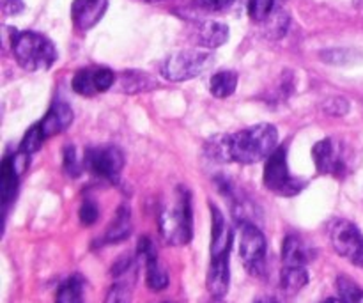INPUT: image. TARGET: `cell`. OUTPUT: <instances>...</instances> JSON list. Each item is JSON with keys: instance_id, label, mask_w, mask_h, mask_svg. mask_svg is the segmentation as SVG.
Masks as SVG:
<instances>
[{"instance_id": "obj_1", "label": "cell", "mask_w": 363, "mask_h": 303, "mask_svg": "<svg viewBox=\"0 0 363 303\" xmlns=\"http://www.w3.org/2000/svg\"><path fill=\"white\" fill-rule=\"evenodd\" d=\"M279 131L273 124L262 123L245 128L236 133L215 135L206 142V153L209 158L218 162H236L241 165H252L268 156L279 148Z\"/></svg>"}, {"instance_id": "obj_2", "label": "cell", "mask_w": 363, "mask_h": 303, "mask_svg": "<svg viewBox=\"0 0 363 303\" xmlns=\"http://www.w3.org/2000/svg\"><path fill=\"white\" fill-rule=\"evenodd\" d=\"M160 234L163 240L176 247L188 245L194 238V209L190 190L177 187L172 202L160 213Z\"/></svg>"}, {"instance_id": "obj_3", "label": "cell", "mask_w": 363, "mask_h": 303, "mask_svg": "<svg viewBox=\"0 0 363 303\" xmlns=\"http://www.w3.org/2000/svg\"><path fill=\"white\" fill-rule=\"evenodd\" d=\"M13 53L16 62L25 71H46L57 60V50L46 35L34 31H23L13 34Z\"/></svg>"}, {"instance_id": "obj_4", "label": "cell", "mask_w": 363, "mask_h": 303, "mask_svg": "<svg viewBox=\"0 0 363 303\" xmlns=\"http://www.w3.org/2000/svg\"><path fill=\"white\" fill-rule=\"evenodd\" d=\"M264 187L273 194L280 197H294L305 188V181L298 180L289 172L287 167V149L277 148L272 155L268 156L264 165Z\"/></svg>"}, {"instance_id": "obj_5", "label": "cell", "mask_w": 363, "mask_h": 303, "mask_svg": "<svg viewBox=\"0 0 363 303\" xmlns=\"http://www.w3.org/2000/svg\"><path fill=\"white\" fill-rule=\"evenodd\" d=\"M213 55L201 50H181L170 53L162 64V75L170 82H186L208 71L213 64Z\"/></svg>"}, {"instance_id": "obj_6", "label": "cell", "mask_w": 363, "mask_h": 303, "mask_svg": "<svg viewBox=\"0 0 363 303\" xmlns=\"http://www.w3.org/2000/svg\"><path fill=\"white\" fill-rule=\"evenodd\" d=\"M330 240L333 250L351 265L363 268V234L350 220L337 219L330 227Z\"/></svg>"}, {"instance_id": "obj_7", "label": "cell", "mask_w": 363, "mask_h": 303, "mask_svg": "<svg viewBox=\"0 0 363 303\" xmlns=\"http://www.w3.org/2000/svg\"><path fill=\"white\" fill-rule=\"evenodd\" d=\"M241 243H240V255L243 259V265L252 275H262L266 266V238L262 231L255 226L254 222H241Z\"/></svg>"}, {"instance_id": "obj_8", "label": "cell", "mask_w": 363, "mask_h": 303, "mask_svg": "<svg viewBox=\"0 0 363 303\" xmlns=\"http://www.w3.org/2000/svg\"><path fill=\"white\" fill-rule=\"evenodd\" d=\"M84 165L91 170L94 176L103 177L106 181H117L121 170L124 167V155L116 145H99V148H89L85 151Z\"/></svg>"}, {"instance_id": "obj_9", "label": "cell", "mask_w": 363, "mask_h": 303, "mask_svg": "<svg viewBox=\"0 0 363 303\" xmlns=\"http://www.w3.org/2000/svg\"><path fill=\"white\" fill-rule=\"evenodd\" d=\"M211 266H229V254L233 247V229L225 216L216 206L211 204Z\"/></svg>"}, {"instance_id": "obj_10", "label": "cell", "mask_w": 363, "mask_h": 303, "mask_svg": "<svg viewBox=\"0 0 363 303\" xmlns=\"http://www.w3.org/2000/svg\"><path fill=\"white\" fill-rule=\"evenodd\" d=\"M116 84V75L108 67H87L77 71L73 77V91L82 96H92L98 92H106Z\"/></svg>"}, {"instance_id": "obj_11", "label": "cell", "mask_w": 363, "mask_h": 303, "mask_svg": "<svg viewBox=\"0 0 363 303\" xmlns=\"http://www.w3.org/2000/svg\"><path fill=\"white\" fill-rule=\"evenodd\" d=\"M312 158H314L315 169L321 174H330V176H340L344 172V155L342 148L333 138H325L318 142L312 149Z\"/></svg>"}, {"instance_id": "obj_12", "label": "cell", "mask_w": 363, "mask_h": 303, "mask_svg": "<svg viewBox=\"0 0 363 303\" xmlns=\"http://www.w3.org/2000/svg\"><path fill=\"white\" fill-rule=\"evenodd\" d=\"M137 254L138 258L144 259L145 263V284H147L149 290H165V287L169 286V275H167V272L162 268V265H160L155 245H152V241L149 240V238H140V240H138Z\"/></svg>"}, {"instance_id": "obj_13", "label": "cell", "mask_w": 363, "mask_h": 303, "mask_svg": "<svg viewBox=\"0 0 363 303\" xmlns=\"http://www.w3.org/2000/svg\"><path fill=\"white\" fill-rule=\"evenodd\" d=\"M108 0H74L71 6V20L77 31H89L99 23L106 13Z\"/></svg>"}, {"instance_id": "obj_14", "label": "cell", "mask_w": 363, "mask_h": 303, "mask_svg": "<svg viewBox=\"0 0 363 303\" xmlns=\"http://www.w3.org/2000/svg\"><path fill=\"white\" fill-rule=\"evenodd\" d=\"M71 123H73V110H71V106L66 101H62V99H57V101L52 103L46 116L39 121V126H41L45 137L50 138L53 135L62 133L64 130H67Z\"/></svg>"}, {"instance_id": "obj_15", "label": "cell", "mask_w": 363, "mask_h": 303, "mask_svg": "<svg viewBox=\"0 0 363 303\" xmlns=\"http://www.w3.org/2000/svg\"><path fill=\"white\" fill-rule=\"evenodd\" d=\"M314 259L312 248L296 234H289L282 243L284 266H307Z\"/></svg>"}, {"instance_id": "obj_16", "label": "cell", "mask_w": 363, "mask_h": 303, "mask_svg": "<svg viewBox=\"0 0 363 303\" xmlns=\"http://www.w3.org/2000/svg\"><path fill=\"white\" fill-rule=\"evenodd\" d=\"M194 39L206 48H218L229 39V28L220 21H201L195 27Z\"/></svg>"}, {"instance_id": "obj_17", "label": "cell", "mask_w": 363, "mask_h": 303, "mask_svg": "<svg viewBox=\"0 0 363 303\" xmlns=\"http://www.w3.org/2000/svg\"><path fill=\"white\" fill-rule=\"evenodd\" d=\"M18 169H16V160L6 156L0 167V199H2V206L7 208L11 202L16 197L18 190Z\"/></svg>"}, {"instance_id": "obj_18", "label": "cell", "mask_w": 363, "mask_h": 303, "mask_svg": "<svg viewBox=\"0 0 363 303\" xmlns=\"http://www.w3.org/2000/svg\"><path fill=\"white\" fill-rule=\"evenodd\" d=\"M131 234V215L130 208L128 206H121L117 209V215L113 219V222L110 224L108 229H106L105 238L103 241L105 243H119V241H124Z\"/></svg>"}, {"instance_id": "obj_19", "label": "cell", "mask_w": 363, "mask_h": 303, "mask_svg": "<svg viewBox=\"0 0 363 303\" xmlns=\"http://www.w3.org/2000/svg\"><path fill=\"white\" fill-rule=\"evenodd\" d=\"M308 284L307 266H284L280 273V286L287 294H294Z\"/></svg>"}, {"instance_id": "obj_20", "label": "cell", "mask_w": 363, "mask_h": 303, "mask_svg": "<svg viewBox=\"0 0 363 303\" xmlns=\"http://www.w3.org/2000/svg\"><path fill=\"white\" fill-rule=\"evenodd\" d=\"M238 87V73L236 71H218L211 77L209 82V91L215 98H229L234 94Z\"/></svg>"}, {"instance_id": "obj_21", "label": "cell", "mask_w": 363, "mask_h": 303, "mask_svg": "<svg viewBox=\"0 0 363 303\" xmlns=\"http://www.w3.org/2000/svg\"><path fill=\"white\" fill-rule=\"evenodd\" d=\"M156 85H158V82L152 80V78L145 73H123V77L119 78V91L128 92V94L151 91Z\"/></svg>"}, {"instance_id": "obj_22", "label": "cell", "mask_w": 363, "mask_h": 303, "mask_svg": "<svg viewBox=\"0 0 363 303\" xmlns=\"http://www.w3.org/2000/svg\"><path fill=\"white\" fill-rule=\"evenodd\" d=\"M55 303H85L84 302V279L80 275H73L60 284L57 291Z\"/></svg>"}, {"instance_id": "obj_23", "label": "cell", "mask_w": 363, "mask_h": 303, "mask_svg": "<svg viewBox=\"0 0 363 303\" xmlns=\"http://www.w3.org/2000/svg\"><path fill=\"white\" fill-rule=\"evenodd\" d=\"M337 293L340 303H363V290L347 277L337 279Z\"/></svg>"}, {"instance_id": "obj_24", "label": "cell", "mask_w": 363, "mask_h": 303, "mask_svg": "<svg viewBox=\"0 0 363 303\" xmlns=\"http://www.w3.org/2000/svg\"><path fill=\"white\" fill-rule=\"evenodd\" d=\"M46 141L45 133H43L41 126H39V123H35L34 126H30L27 130V133L23 135V138H21V144H20V151L23 153V155H32V153H38L39 149H41L43 142Z\"/></svg>"}, {"instance_id": "obj_25", "label": "cell", "mask_w": 363, "mask_h": 303, "mask_svg": "<svg viewBox=\"0 0 363 303\" xmlns=\"http://www.w3.org/2000/svg\"><path fill=\"white\" fill-rule=\"evenodd\" d=\"M275 11V0H248V14L254 21H266Z\"/></svg>"}, {"instance_id": "obj_26", "label": "cell", "mask_w": 363, "mask_h": 303, "mask_svg": "<svg viewBox=\"0 0 363 303\" xmlns=\"http://www.w3.org/2000/svg\"><path fill=\"white\" fill-rule=\"evenodd\" d=\"M105 303H131V291L128 284L116 282L106 293Z\"/></svg>"}, {"instance_id": "obj_27", "label": "cell", "mask_w": 363, "mask_h": 303, "mask_svg": "<svg viewBox=\"0 0 363 303\" xmlns=\"http://www.w3.org/2000/svg\"><path fill=\"white\" fill-rule=\"evenodd\" d=\"M266 21H268V35H272V38H280L282 34H286L289 20H287V16L284 13H275V11H273V14Z\"/></svg>"}, {"instance_id": "obj_28", "label": "cell", "mask_w": 363, "mask_h": 303, "mask_svg": "<svg viewBox=\"0 0 363 303\" xmlns=\"http://www.w3.org/2000/svg\"><path fill=\"white\" fill-rule=\"evenodd\" d=\"M64 170L73 177H77L82 172V167L77 160V149L73 145L64 148Z\"/></svg>"}, {"instance_id": "obj_29", "label": "cell", "mask_w": 363, "mask_h": 303, "mask_svg": "<svg viewBox=\"0 0 363 303\" xmlns=\"http://www.w3.org/2000/svg\"><path fill=\"white\" fill-rule=\"evenodd\" d=\"M78 215H80V222L84 224V226H92V224H96V220H98L99 216L98 204H96L94 201H84Z\"/></svg>"}, {"instance_id": "obj_30", "label": "cell", "mask_w": 363, "mask_h": 303, "mask_svg": "<svg viewBox=\"0 0 363 303\" xmlns=\"http://www.w3.org/2000/svg\"><path fill=\"white\" fill-rule=\"evenodd\" d=\"M325 110L328 114H332V116H344V114H347V110H350V105H347L346 99L342 98H335L332 99V101H328L325 105Z\"/></svg>"}, {"instance_id": "obj_31", "label": "cell", "mask_w": 363, "mask_h": 303, "mask_svg": "<svg viewBox=\"0 0 363 303\" xmlns=\"http://www.w3.org/2000/svg\"><path fill=\"white\" fill-rule=\"evenodd\" d=\"M201 7L208 11H225L234 4V0H197Z\"/></svg>"}, {"instance_id": "obj_32", "label": "cell", "mask_w": 363, "mask_h": 303, "mask_svg": "<svg viewBox=\"0 0 363 303\" xmlns=\"http://www.w3.org/2000/svg\"><path fill=\"white\" fill-rule=\"evenodd\" d=\"M2 9L6 14H18L23 11V0H2Z\"/></svg>"}, {"instance_id": "obj_33", "label": "cell", "mask_w": 363, "mask_h": 303, "mask_svg": "<svg viewBox=\"0 0 363 303\" xmlns=\"http://www.w3.org/2000/svg\"><path fill=\"white\" fill-rule=\"evenodd\" d=\"M255 303H279V302H277L275 298H268V297H266V298H259V300L255 302Z\"/></svg>"}, {"instance_id": "obj_34", "label": "cell", "mask_w": 363, "mask_h": 303, "mask_svg": "<svg viewBox=\"0 0 363 303\" xmlns=\"http://www.w3.org/2000/svg\"><path fill=\"white\" fill-rule=\"evenodd\" d=\"M323 303H340V302L335 300V298H330V300H326V302H323Z\"/></svg>"}, {"instance_id": "obj_35", "label": "cell", "mask_w": 363, "mask_h": 303, "mask_svg": "<svg viewBox=\"0 0 363 303\" xmlns=\"http://www.w3.org/2000/svg\"><path fill=\"white\" fill-rule=\"evenodd\" d=\"M145 2H162V0H145Z\"/></svg>"}]
</instances>
